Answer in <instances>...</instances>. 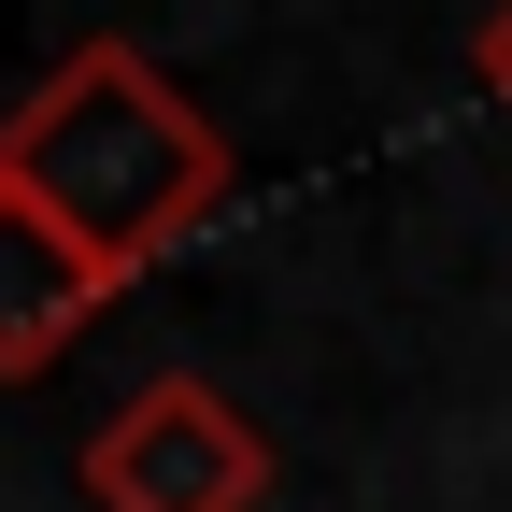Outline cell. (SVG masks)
<instances>
[{
    "mask_svg": "<svg viewBox=\"0 0 512 512\" xmlns=\"http://www.w3.org/2000/svg\"><path fill=\"white\" fill-rule=\"evenodd\" d=\"M0 185H15L43 228H72L114 285H143V271H171V256L228 214L242 143L128 29H86L15 114H0Z\"/></svg>",
    "mask_w": 512,
    "mask_h": 512,
    "instance_id": "cell-1",
    "label": "cell"
},
{
    "mask_svg": "<svg viewBox=\"0 0 512 512\" xmlns=\"http://www.w3.org/2000/svg\"><path fill=\"white\" fill-rule=\"evenodd\" d=\"M86 498L100 512H256L271 498V441L228 384L200 370H157L86 427Z\"/></svg>",
    "mask_w": 512,
    "mask_h": 512,
    "instance_id": "cell-2",
    "label": "cell"
},
{
    "mask_svg": "<svg viewBox=\"0 0 512 512\" xmlns=\"http://www.w3.org/2000/svg\"><path fill=\"white\" fill-rule=\"evenodd\" d=\"M128 285L100 271V256L72 242V228H43L15 185H0V384H29V370H57L100 313H114Z\"/></svg>",
    "mask_w": 512,
    "mask_h": 512,
    "instance_id": "cell-3",
    "label": "cell"
},
{
    "mask_svg": "<svg viewBox=\"0 0 512 512\" xmlns=\"http://www.w3.org/2000/svg\"><path fill=\"white\" fill-rule=\"evenodd\" d=\"M470 72H484V100L512 114V0H498V15H484V29H470Z\"/></svg>",
    "mask_w": 512,
    "mask_h": 512,
    "instance_id": "cell-4",
    "label": "cell"
}]
</instances>
